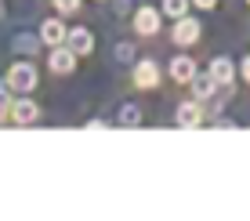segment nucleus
Wrapping results in <instances>:
<instances>
[{
	"label": "nucleus",
	"instance_id": "nucleus-15",
	"mask_svg": "<svg viewBox=\"0 0 250 221\" xmlns=\"http://www.w3.org/2000/svg\"><path fill=\"white\" fill-rule=\"evenodd\" d=\"M120 123H142V109L138 105H124L120 109Z\"/></svg>",
	"mask_w": 250,
	"mask_h": 221
},
{
	"label": "nucleus",
	"instance_id": "nucleus-12",
	"mask_svg": "<svg viewBox=\"0 0 250 221\" xmlns=\"http://www.w3.org/2000/svg\"><path fill=\"white\" fill-rule=\"evenodd\" d=\"M214 91H218V80H214L210 73H196V76H192V95L200 98V101H207Z\"/></svg>",
	"mask_w": 250,
	"mask_h": 221
},
{
	"label": "nucleus",
	"instance_id": "nucleus-6",
	"mask_svg": "<svg viewBox=\"0 0 250 221\" xmlns=\"http://www.w3.org/2000/svg\"><path fill=\"white\" fill-rule=\"evenodd\" d=\"M65 37H69V29L58 19H47L44 25H40V40H44V47H62Z\"/></svg>",
	"mask_w": 250,
	"mask_h": 221
},
{
	"label": "nucleus",
	"instance_id": "nucleus-20",
	"mask_svg": "<svg viewBox=\"0 0 250 221\" xmlns=\"http://www.w3.org/2000/svg\"><path fill=\"white\" fill-rule=\"evenodd\" d=\"M196 7H200V11H210V7H218V0H192Z\"/></svg>",
	"mask_w": 250,
	"mask_h": 221
},
{
	"label": "nucleus",
	"instance_id": "nucleus-10",
	"mask_svg": "<svg viewBox=\"0 0 250 221\" xmlns=\"http://www.w3.org/2000/svg\"><path fill=\"white\" fill-rule=\"evenodd\" d=\"M196 73H200V69H196V62H192L188 55H178L174 62H170V76H174L178 83H192Z\"/></svg>",
	"mask_w": 250,
	"mask_h": 221
},
{
	"label": "nucleus",
	"instance_id": "nucleus-3",
	"mask_svg": "<svg viewBox=\"0 0 250 221\" xmlns=\"http://www.w3.org/2000/svg\"><path fill=\"white\" fill-rule=\"evenodd\" d=\"M47 65H51V73H58V76H69L76 69V51L69 47V44H62V47H55L47 55Z\"/></svg>",
	"mask_w": 250,
	"mask_h": 221
},
{
	"label": "nucleus",
	"instance_id": "nucleus-16",
	"mask_svg": "<svg viewBox=\"0 0 250 221\" xmlns=\"http://www.w3.org/2000/svg\"><path fill=\"white\" fill-rule=\"evenodd\" d=\"M11 116V101H7V87H0V123Z\"/></svg>",
	"mask_w": 250,
	"mask_h": 221
},
{
	"label": "nucleus",
	"instance_id": "nucleus-1",
	"mask_svg": "<svg viewBox=\"0 0 250 221\" xmlns=\"http://www.w3.org/2000/svg\"><path fill=\"white\" fill-rule=\"evenodd\" d=\"M7 87L29 95V91L37 87V69H33V65H25V62H15L11 69H7Z\"/></svg>",
	"mask_w": 250,
	"mask_h": 221
},
{
	"label": "nucleus",
	"instance_id": "nucleus-17",
	"mask_svg": "<svg viewBox=\"0 0 250 221\" xmlns=\"http://www.w3.org/2000/svg\"><path fill=\"white\" fill-rule=\"evenodd\" d=\"M76 7H80V0H55V11H62V15H73Z\"/></svg>",
	"mask_w": 250,
	"mask_h": 221
},
{
	"label": "nucleus",
	"instance_id": "nucleus-14",
	"mask_svg": "<svg viewBox=\"0 0 250 221\" xmlns=\"http://www.w3.org/2000/svg\"><path fill=\"white\" fill-rule=\"evenodd\" d=\"M188 11V0H163V15H170V19H182Z\"/></svg>",
	"mask_w": 250,
	"mask_h": 221
},
{
	"label": "nucleus",
	"instance_id": "nucleus-21",
	"mask_svg": "<svg viewBox=\"0 0 250 221\" xmlns=\"http://www.w3.org/2000/svg\"><path fill=\"white\" fill-rule=\"evenodd\" d=\"M247 4H250V0H247Z\"/></svg>",
	"mask_w": 250,
	"mask_h": 221
},
{
	"label": "nucleus",
	"instance_id": "nucleus-2",
	"mask_svg": "<svg viewBox=\"0 0 250 221\" xmlns=\"http://www.w3.org/2000/svg\"><path fill=\"white\" fill-rule=\"evenodd\" d=\"M200 33H203V25H200V19H188V15H182V19L174 22V44L178 47H192L196 40H200Z\"/></svg>",
	"mask_w": 250,
	"mask_h": 221
},
{
	"label": "nucleus",
	"instance_id": "nucleus-7",
	"mask_svg": "<svg viewBox=\"0 0 250 221\" xmlns=\"http://www.w3.org/2000/svg\"><path fill=\"white\" fill-rule=\"evenodd\" d=\"M134 83H138V87H145V91H152V87L160 83V65L149 62V58H145V62H138V65H134Z\"/></svg>",
	"mask_w": 250,
	"mask_h": 221
},
{
	"label": "nucleus",
	"instance_id": "nucleus-8",
	"mask_svg": "<svg viewBox=\"0 0 250 221\" xmlns=\"http://www.w3.org/2000/svg\"><path fill=\"white\" fill-rule=\"evenodd\" d=\"M134 33H142V37L160 33V11L156 7H142V11L134 15Z\"/></svg>",
	"mask_w": 250,
	"mask_h": 221
},
{
	"label": "nucleus",
	"instance_id": "nucleus-18",
	"mask_svg": "<svg viewBox=\"0 0 250 221\" xmlns=\"http://www.w3.org/2000/svg\"><path fill=\"white\" fill-rule=\"evenodd\" d=\"M116 58H120V62H131V58H134V51H131V44H120V51H116Z\"/></svg>",
	"mask_w": 250,
	"mask_h": 221
},
{
	"label": "nucleus",
	"instance_id": "nucleus-13",
	"mask_svg": "<svg viewBox=\"0 0 250 221\" xmlns=\"http://www.w3.org/2000/svg\"><path fill=\"white\" fill-rule=\"evenodd\" d=\"M40 44L44 40H37V37H15V51H22V55H37Z\"/></svg>",
	"mask_w": 250,
	"mask_h": 221
},
{
	"label": "nucleus",
	"instance_id": "nucleus-4",
	"mask_svg": "<svg viewBox=\"0 0 250 221\" xmlns=\"http://www.w3.org/2000/svg\"><path fill=\"white\" fill-rule=\"evenodd\" d=\"M207 73L218 80V87H232V83H236V73H239V69H236V62H232V58L221 55V58H214V62H210V69H207Z\"/></svg>",
	"mask_w": 250,
	"mask_h": 221
},
{
	"label": "nucleus",
	"instance_id": "nucleus-9",
	"mask_svg": "<svg viewBox=\"0 0 250 221\" xmlns=\"http://www.w3.org/2000/svg\"><path fill=\"white\" fill-rule=\"evenodd\" d=\"M200 123H203V105H200V98L182 101V105H178V127H200Z\"/></svg>",
	"mask_w": 250,
	"mask_h": 221
},
{
	"label": "nucleus",
	"instance_id": "nucleus-5",
	"mask_svg": "<svg viewBox=\"0 0 250 221\" xmlns=\"http://www.w3.org/2000/svg\"><path fill=\"white\" fill-rule=\"evenodd\" d=\"M11 120L15 123H37L40 120V109H37V101L33 98H19V101H11Z\"/></svg>",
	"mask_w": 250,
	"mask_h": 221
},
{
	"label": "nucleus",
	"instance_id": "nucleus-19",
	"mask_svg": "<svg viewBox=\"0 0 250 221\" xmlns=\"http://www.w3.org/2000/svg\"><path fill=\"white\" fill-rule=\"evenodd\" d=\"M239 76H243V80L250 83V55L243 58V62H239Z\"/></svg>",
	"mask_w": 250,
	"mask_h": 221
},
{
	"label": "nucleus",
	"instance_id": "nucleus-11",
	"mask_svg": "<svg viewBox=\"0 0 250 221\" xmlns=\"http://www.w3.org/2000/svg\"><path fill=\"white\" fill-rule=\"evenodd\" d=\"M65 44L76 51V55H91L94 51V37L87 29H69V37H65Z\"/></svg>",
	"mask_w": 250,
	"mask_h": 221
}]
</instances>
